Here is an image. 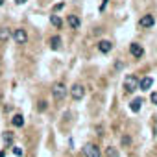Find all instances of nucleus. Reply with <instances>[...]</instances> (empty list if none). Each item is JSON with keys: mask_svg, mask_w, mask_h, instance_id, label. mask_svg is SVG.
I'll return each instance as SVG.
<instances>
[{"mask_svg": "<svg viewBox=\"0 0 157 157\" xmlns=\"http://www.w3.org/2000/svg\"><path fill=\"white\" fill-rule=\"evenodd\" d=\"M98 50H100L102 54H109V52L113 50V43H111V41H100V43H98Z\"/></svg>", "mask_w": 157, "mask_h": 157, "instance_id": "1a4fd4ad", "label": "nucleus"}, {"mask_svg": "<svg viewBox=\"0 0 157 157\" xmlns=\"http://www.w3.org/2000/svg\"><path fill=\"white\" fill-rule=\"evenodd\" d=\"M150 102H151L153 105H157V93H151V94H150Z\"/></svg>", "mask_w": 157, "mask_h": 157, "instance_id": "6ab92c4d", "label": "nucleus"}, {"mask_svg": "<svg viewBox=\"0 0 157 157\" xmlns=\"http://www.w3.org/2000/svg\"><path fill=\"white\" fill-rule=\"evenodd\" d=\"M2 4H4V0H0V6H2Z\"/></svg>", "mask_w": 157, "mask_h": 157, "instance_id": "393cba45", "label": "nucleus"}, {"mask_svg": "<svg viewBox=\"0 0 157 157\" xmlns=\"http://www.w3.org/2000/svg\"><path fill=\"white\" fill-rule=\"evenodd\" d=\"M140 105H142V98H135V100L129 104V109H131L133 113H139V111H140Z\"/></svg>", "mask_w": 157, "mask_h": 157, "instance_id": "4468645a", "label": "nucleus"}, {"mask_svg": "<svg viewBox=\"0 0 157 157\" xmlns=\"http://www.w3.org/2000/svg\"><path fill=\"white\" fill-rule=\"evenodd\" d=\"M13 153H15L17 157H22V153H24V151H22V148H19V146H13Z\"/></svg>", "mask_w": 157, "mask_h": 157, "instance_id": "a211bd4d", "label": "nucleus"}, {"mask_svg": "<svg viewBox=\"0 0 157 157\" xmlns=\"http://www.w3.org/2000/svg\"><path fill=\"white\" fill-rule=\"evenodd\" d=\"M13 39H15L17 44H26V41H28V33H26V30L17 28V30L13 32Z\"/></svg>", "mask_w": 157, "mask_h": 157, "instance_id": "20e7f679", "label": "nucleus"}, {"mask_svg": "<svg viewBox=\"0 0 157 157\" xmlns=\"http://www.w3.org/2000/svg\"><path fill=\"white\" fill-rule=\"evenodd\" d=\"M105 8H107V0H104V2L100 4V8H98V11H100V13H104V11H105Z\"/></svg>", "mask_w": 157, "mask_h": 157, "instance_id": "aec40b11", "label": "nucleus"}, {"mask_svg": "<svg viewBox=\"0 0 157 157\" xmlns=\"http://www.w3.org/2000/svg\"><path fill=\"white\" fill-rule=\"evenodd\" d=\"M63 8H65V4H63V2H59V4H56V6H54V11H59V10H63Z\"/></svg>", "mask_w": 157, "mask_h": 157, "instance_id": "412c9836", "label": "nucleus"}, {"mask_svg": "<svg viewBox=\"0 0 157 157\" xmlns=\"http://www.w3.org/2000/svg\"><path fill=\"white\" fill-rule=\"evenodd\" d=\"M83 153H85V157H102L100 150H98L94 144H87V146L83 148Z\"/></svg>", "mask_w": 157, "mask_h": 157, "instance_id": "39448f33", "label": "nucleus"}, {"mask_svg": "<svg viewBox=\"0 0 157 157\" xmlns=\"http://www.w3.org/2000/svg\"><path fill=\"white\" fill-rule=\"evenodd\" d=\"M50 22H52V26L57 28V30H61V26H63V19H61L59 15H50Z\"/></svg>", "mask_w": 157, "mask_h": 157, "instance_id": "f8f14e48", "label": "nucleus"}, {"mask_svg": "<svg viewBox=\"0 0 157 157\" xmlns=\"http://www.w3.org/2000/svg\"><path fill=\"white\" fill-rule=\"evenodd\" d=\"M105 157H118V150H117L115 146L105 148Z\"/></svg>", "mask_w": 157, "mask_h": 157, "instance_id": "dca6fc26", "label": "nucleus"}, {"mask_svg": "<svg viewBox=\"0 0 157 157\" xmlns=\"http://www.w3.org/2000/svg\"><path fill=\"white\" fill-rule=\"evenodd\" d=\"M11 124H13L15 128H22V126H24V117H22L21 113H17V115L11 118Z\"/></svg>", "mask_w": 157, "mask_h": 157, "instance_id": "ddd939ff", "label": "nucleus"}, {"mask_svg": "<svg viewBox=\"0 0 157 157\" xmlns=\"http://www.w3.org/2000/svg\"><path fill=\"white\" fill-rule=\"evenodd\" d=\"M2 140H4L6 144H11V142H13V133H11V131H4Z\"/></svg>", "mask_w": 157, "mask_h": 157, "instance_id": "f3484780", "label": "nucleus"}, {"mask_svg": "<svg viewBox=\"0 0 157 157\" xmlns=\"http://www.w3.org/2000/svg\"><path fill=\"white\" fill-rule=\"evenodd\" d=\"M70 94H72V100L80 102V100H83V96H85V87H83V85H80V83H76V85H72Z\"/></svg>", "mask_w": 157, "mask_h": 157, "instance_id": "7ed1b4c3", "label": "nucleus"}, {"mask_svg": "<svg viewBox=\"0 0 157 157\" xmlns=\"http://www.w3.org/2000/svg\"><path fill=\"white\" fill-rule=\"evenodd\" d=\"M15 2H17V4H24V2H26V0H15Z\"/></svg>", "mask_w": 157, "mask_h": 157, "instance_id": "5701e85b", "label": "nucleus"}, {"mask_svg": "<svg viewBox=\"0 0 157 157\" xmlns=\"http://www.w3.org/2000/svg\"><path fill=\"white\" fill-rule=\"evenodd\" d=\"M10 37H11V33H10V28H6V26H0V43H8V41H10Z\"/></svg>", "mask_w": 157, "mask_h": 157, "instance_id": "9b49d317", "label": "nucleus"}, {"mask_svg": "<svg viewBox=\"0 0 157 157\" xmlns=\"http://www.w3.org/2000/svg\"><path fill=\"white\" fill-rule=\"evenodd\" d=\"M59 46H61V37H59V35L50 37V48H52V50H57Z\"/></svg>", "mask_w": 157, "mask_h": 157, "instance_id": "2eb2a0df", "label": "nucleus"}, {"mask_svg": "<svg viewBox=\"0 0 157 157\" xmlns=\"http://www.w3.org/2000/svg\"><path fill=\"white\" fill-rule=\"evenodd\" d=\"M44 109H46V102L41 100V102H39V111H44Z\"/></svg>", "mask_w": 157, "mask_h": 157, "instance_id": "4be33fe9", "label": "nucleus"}, {"mask_svg": "<svg viewBox=\"0 0 157 157\" xmlns=\"http://www.w3.org/2000/svg\"><path fill=\"white\" fill-rule=\"evenodd\" d=\"M153 24H155L153 15H144V17H140V21H139V26H140V28H151Z\"/></svg>", "mask_w": 157, "mask_h": 157, "instance_id": "423d86ee", "label": "nucleus"}, {"mask_svg": "<svg viewBox=\"0 0 157 157\" xmlns=\"http://www.w3.org/2000/svg\"><path fill=\"white\" fill-rule=\"evenodd\" d=\"M52 94H54V100H63L65 96H67V87H65V83H54V87H52Z\"/></svg>", "mask_w": 157, "mask_h": 157, "instance_id": "f03ea898", "label": "nucleus"}, {"mask_svg": "<svg viewBox=\"0 0 157 157\" xmlns=\"http://www.w3.org/2000/svg\"><path fill=\"white\" fill-rule=\"evenodd\" d=\"M67 22H68V26H70L72 30H78V28H80V26H82V21H80V19H78L76 15H68V19H67Z\"/></svg>", "mask_w": 157, "mask_h": 157, "instance_id": "9d476101", "label": "nucleus"}, {"mask_svg": "<svg viewBox=\"0 0 157 157\" xmlns=\"http://www.w3.org/2000/svg\"><path fill=\"white\" fill-rule=\"evenodd\" d=\"M0 157H6V151H0Z\"/></svg>", "mask_w": 157, "mask_h": 157, "instance_id": "b1692460", "label": "nucleus"}, {"mask_svg": "<svg viewBox=\"0 0 157 157\" xmlns=\"http://www.w3.org/2000/svg\"><path fill=\"white\" fill-rule=\"evenodd\" d=\"M151 85H153V78H150V76L139 80V89L140 91H148V89H151Z\"/></svg>", "mask_w": 157, "mask_h": 157, "instance_id": "6e6552de", "label": "nucleus"}, {"mask_svg": "<svg viewBox=\"0 0 157 157\" xmlns=\"http://www.w3.org/2000/svg\"><path fill=\"white\" fill-rule=\"evenodd\" d=\"M124 89H126L128 93L137 91V89H139V78L133 76V74H128V76L124 78Z\"/></svg>", "mask_w": 157, "mask_h": 157, "instance_id": "f257e3e1", "label": "nucleus"}, {"mask_svg": "<svg viewBox=\"0 0 157 157\" xmlns=\"http://www.w3.org/2000/svg\"><path fill=\"white\" fill-rule=\"evenodd\" d=\"M129 52H131V56H133L135 59H140V57L144 56V50H142V46H140L139 43H133V44L129 46Z\"/></svg>", "mask_w": 157, "mask_h": 157, "instance_id": "0eeeda50", "label": "nucleus"}]
</instances>
